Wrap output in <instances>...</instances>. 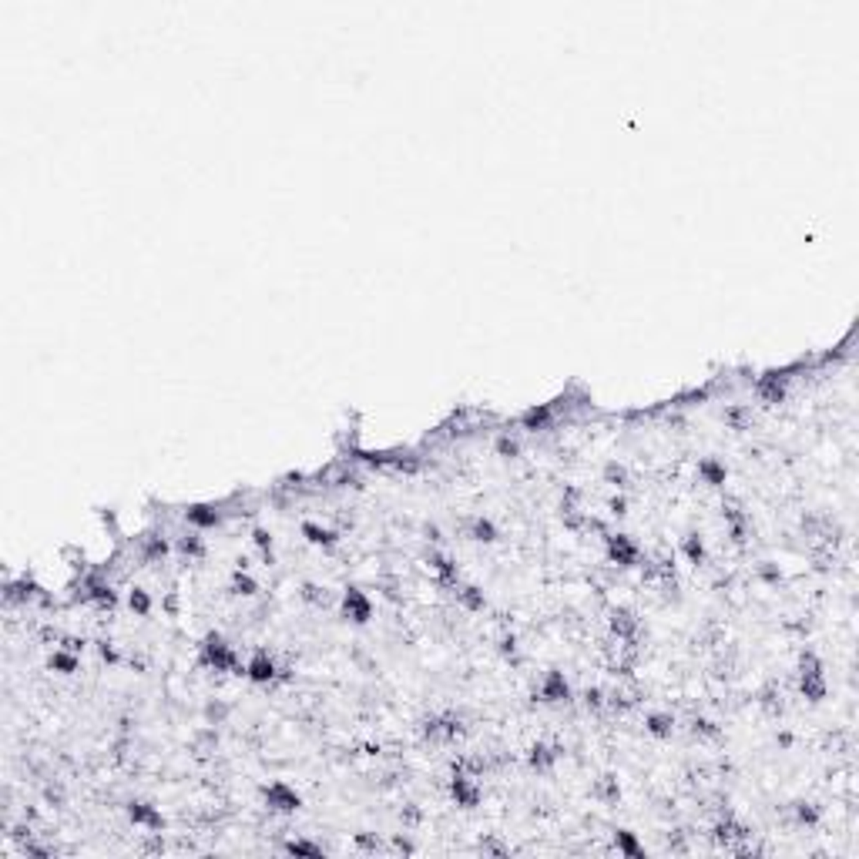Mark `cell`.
Returning a JSON list of instances; mask_svg holds the SVG:
<instances>
[{
  "label": "cell",
  "mask_w": 859,
  "mask_h": 859,
  "mask_svg": "<svg viewBox=\"0 0 859 859\" xmlns=\"http://www.w3.org/2000/svg\"><path fill=\"white\" fill-rule=\"evenodd\" d=\"M198 655H202V665L205 668H215V672H238L245 674V668L238 665V655L236 648L229 644V641L222 638L219 631H208L202 638V644H198Z\"/></svg>",
  "instance_id": "obj_1"
},
{
  "label": "cell",
  "mask_w": 859,
  "mask_h": 859,
  "mask_svg": "<svg viewBox=\"0 0 859 859\" xmlns=\"http://www.w3.org/2000/svg\"><path fill=\"white\" fill-rule=\"evenodd\" d=\"M799 691L806 695L809 702H823L825 698L823 661L812 655V651H802V658H799Z\"/></svg>",
  "instance_id": "obj_2"
},
{
  "label": "cell",
  "mask_w": 859,
  "mask_h": 859,
  "mask_svg": "<svg viewBox=\"0 0 859 859\" xmlns=\"http://www.w3.org/2000/svg\"><path fill=\"white\" fill-rule=\"evenodd\" d=\"M262 799H266V806H269L272 812H282V816H289V812H296V809L303 806V795L292 789L289 782H272V786H266V789H262Z\"/></svg>",
  "instance_id": "obj_3"
},
{
  "label": "cell",
  "mask_w": 859,
  "mask_h": 859,
  "mask_svg": "<svg viewBox=\"0 0 859 859\" xmlns=\"http://www.w3.org/2000/svg\"><path fill=\"white\" fill-rule=\"evenodd\" d=\"M342 618L353 624H366L373 618V601L359 588H346V594H342Z\"/></svg>",
  "instance_id": "obj_4"
},
{
  "label": "cell",
  "mask_w": 859,
  "mask_h": 859,
  "mask_svg": "<svg viewBox=\"0 0 859 859\" xmlns=\"http://www.w3.org/2000/svg\"><path fill=\"white\" fill-rule=\"evenodd\" d=\"M638 544L628 537V534H611L607 537V557L618 564V568H635L638 564Z\"/></svg>",
  "instance_id": "obj_5"
},
{
  "label": "cell",
  "mask_w": 859,
  "mask_h": 859,
  "mask_svg": "<svg viewBox=\"0 0 859 859\" xmlns=\"http://www.w3.org/2000/svg\"><path fill=\"white\" fill-rule=\"evenodd\" d=\"M275 672H279V668H275V658H272L266 648H259V651L245 661V678L255 681V685H269L272 678H275Z\"/></svg>",
  "instance_id": "obj_6"
},
{
  "label": "cell",
  "mask_w": 859,
  "mask_h": 859,
  "mask_svg": "<svg viewBox=\"0 0 859 859\" xmlns=\"http://www.w3.org/2000/svg\"><path fill=\"white\" fill-rule=\"evenodd\" d=\"M786 383H789L786 373H765L756 383V396L762 403H782L786 400Z\"/></svg>",
  "instance_id": "obj_7"
},
{
  "label": "cell",
  "mask_w": 859,
  "mask_h": 859,
  "mask_svg": "<svg viewBox=\"0 0 859 859\" xmlns=\"http://www.w3.org/2000/svg\"><path fill=\"white\" fill-rule=\"evenodd\" d=\"M568 698H571V685H568L564 672H547V674H544V681H540V702L557 705V702H568Z\"/></svg>",
  "instance_id": "obj_8"
},
{
  "label": "cell",
  "mask_w": 859,
  "mask_h": 859,
  "mask_svg": "<svg viewBox=\"0 0 859 859\" xmlns=\"http://www.w3.org/2000/svg\"><path fill=\"white\" fill-rule=\"evenodd\" d=\"M450 795H454V802L460 809H473L477 802H480V789H477V782H473L470 775H460V772L450 779Z\"/></svg>",
  "instance_id": "obj_9"
},
{
  "label": "cell",
  "mask_w": 859,
  "mask_h": 859,
  "mask_svg": "<svg viewBox=\"0 0 859 859\" xmlns=\"http://www.w3.org/2000/svg\"><path fill=\"white\" fill-rule=\"evenodd\" d=\"M128 819H131L135 825H145V829H152V832H158V829L165 825V816H161V812H158V809H154L152 802H141V799L128 806Z\"/></svg>",
  "instance_id": "obj_10"
},
{
  "label": "cell",
  "mask_w": 859,
  "mask_h": 859,
  "mask_svg": "<svg viewBox=\"0 0 859 859\" xmlns=\"http://www.w3.org/2000/svg\"><path fill=\"white\" fill-rule=\"evenodd\" d=\"M712 836H715V842H719V846H725V849H728L735 839H749V829H745V825H739L732 816H725L722 823L715 825V832H712Z\"/></svg>",
  "instance_id": "obj_11"
},
{
  "label": "cell",
  "mask_w": 859,
  "mask_h": 859,
  "mask_svg": "<svg viewBox=\"0 0 859 859\" xmlns=\"http://www.w3.org/2000/svg\"><path fill=\"white\" fill-rule=\"evenodd\" d=\"M611 631H614L621 641H631L635 638V631H638V618H635L628 607H618V611H611Z\"/></svg>",
  "instance_id": "obj_12"
},
{
  "label": "cell",
  "mask_w": 859,
  "mask_h": 859,
  "mask_svg": "<svg viewBox=\"0 0 859 859\" xmlns=\"http://www.w3.org/2000/svg\"><path fill=\"white\" fill-rule=\"evenodd\" d=\"M185 521L192 524V527H219L222 524V514L215 510V507H205V504H195L185 510Z\"/></svg>",
  "instance_id": "obj_13"
},
{
  "label": "cell",
  "mask_w": 859,
  "mask_h": 859,
  "mask_svg": "<svg viewBox=\"0 0 859 859\" xmlns=\"http://www.w3.org/2000/svg\"><path fill=\"white\" fill-rule=\"evenodd\" d=\"M303 534H305V540H309V544H316V547H326V551L339 544L336 530H329V527H319V524H303Z\"/></svg>",
  "instance_id": "obj_14"
},
{
  "label": "cell",
  "mask_w": 859,
  "mask_h": 859,
  "mask_svg": "<svg viewBox=\"0 0 859 859\" xmlns=\"http://www.w3.org/2000/svg\"><path fill=\"white\" fill-rule=\"evenodd\" d=\"M426 561H430V568H433L440 584H456V564L447 554H430Z\"/></svg>",
  "instance_id": "obj_15"
},
{
  "label": "cell",
  "mask_w": 859,
  "mask_h": 859,
  "mask_svg": "<svg viewBox=\"0 0 859 859\" xmlns=\"http://www.w3.org/2000/svg\"><path fill=\"white\" fill-rule=\"evenodd\" d=\"M557 756H561V749H554V745H544V742H537L534 749H530V765L537 769V772H547L551 765L557 762Z\"/></svg>",
  "instance_id": "obj_16"
},
{
  "label": "cell",
  "mask_w": 859,
  "mask_h": 859,
  "mask_svg": "<svg viewBox=\"0 0 859 859\" xmlns=\"http://www.w3.org/2000/svg\"><path fill=\"white\" fill-rule=\"evenodd\" d=\"M644 728L655 735V739H668L674 728V719L672 715H665V712H651L648 719H644Z\"/></svg>",
  "instance_id": "obj_17"
},
{
  "label": "cell",
  "mask_w": 859,
  "mask_h": 859,
  "mask_svg": "<svg viewBox=\"0 0 859 859\" xmlns=\"http://www.w3.org/2000/svg\"><path fill=\"white\" fill-rule=\"evenodd\" d=\"M614 846H618V853H624V856H631V859L644 856V849H641V842L635 839L631 829H618V832H614Z\"/></svg>",
  "instance_id": "obj_18"
},
{
  "label": "cell",
  "mask_w": 859,
  "mask_h": 859,
  "mask_svg": "<svg viewBox=\"0 0 859 859\" xmlns=\"http://www.w3.org/2000/svg\"><path fill=\"white\" fill-rule=\"evenodd\" d=\"M698 473H702V480L712 484V487H722L725 477H728L725 463H719V460H702V463H698Z\"/></svg>",
  "instance_id": "obj_19"
},
{
  "label": "cell",
  "mask_w": 859,
  "mask_h": 859,
  "mask_svg": "<svg viewBox=\"0 0 859 859\" xmlns=\"http://www.w3.org/2000/svg\"><path fill=\"white\" fill-rule=\"evenodd\" d=\"M456 601L463 607H470V611H480V607L487 605L484 601V591L473 588V584H456Z\"/></svg>",
  "instance_id": "obj_20"
},
{
  "label": "cell",
  "mask_w": 859,
  "mask_h": 859,
  "mask_svg": "<svg viewBox=\"0 0 859 859\" xmlns=\"http://www.w3.org/2000/svg\"><path fill=\"white\" fill-rule=\"evenodd\" d=\"M48 665H51L54 672L71 674V672H78V655H74V651H71V655H68V651H54Z\"/></svg>",
  "instance_id": "obj_21"
},
{
  "label": "cell",
  "mask_w": 859,
  "mask_h": 859,
  "mask_svg": "<svg viewBox=\"0 0 859 859\" xmlns=\"http://www.w3.org/2000/svg\"><path fill=\"white\" fill-rule=\"evenodd\" d=\"M681 551L688 554L691 564H702V561H705V540L698 537V534H688V537H685V544H681Z\"/></svg>",
  "instance_id": "obj_22"
},
{
  "label": "cell",
  "mask_w": 859,
  "mask_h": 859,
  "mask_svg": "<svg viewBox=\"0 0 859 859\" xmlns=\"http://www.w3.org/2000/svg\"><path fill=\"white\" fill-rule=\"evenodd\" d=\"M286 853H292V856H316V859H319L322 856V846H316V842H309V839H292V842H286Z\"/></svg>",
  "instance_id": "obj_23"
},
{
  "label": "cell",
  "mask_w": 859,
  "mask_h": 859,
  "mask_svg": "<svg viewBox=\"0 0 859 859\" xmlns=\"http://www.w3.org/2000/svg\"><path fill=\"white\" fill-rule=\"evenodd\" d=\"M232 591H236V594H245V598H252L255 591H259V584H255V577L242 574V568H238V571L232 574Z\"/></svg>",
  "instance_id": "obj_24"
},
{
  "label": "cell",
  "mask_w": 859,
  "mask_h": 859,
  "mask_svg": "<svg viewBox=\"0 0 859 859\" xmlns=\"http://www.w3.org/2000/svg\"><path fill=\"white\" fill-rule=\"evenodd\" d=\"M470 537L490 544V540H497V527H493L490 521H484V517H477V521H473V527H470Z\"/></svg>",
  "instance_id": "obj_25"
},
{
  "label": "cell",
  "mask_w": 859,
  "mask_h": 859,
  "mask_svg": "<svg viewBox=\"0 0 859 859\" xmlns=\"http://www.w3.org/2000/svg\"><path fill=\"white\" fill-rule=\"evenodd\" d=\"M128 605H131V611H135V614H148V611H152V598H148V591H145V588H131V594H128Z\"/></svg>",
  "instance_id": "obj_26"
},
{
  "label": "cell",
  "mask_w": 859,
  "mask_h": 859,
  "mask_svg": "<svg viewBox=\"0 0 859 859\" xmlns=\"http://www.w3.org/2000/svg\"><path fill=\"white\" fill-rule=\"evenodd\" d=\"M168 554V540L165 537H148L145 540V561H161Z\"/></svg>",
  "instance_id": "obj_27"
},
{
  "label": "cell",
  "mask_w": 859,
  "mask_h": 859,
  "mask_svg": "<svg viewBox=\"0 0 859 859\" xmlns=\"http://www.w3.org/2000/svg\"><path fill=\"white\" fill-rule=\"evenodd\" d=\"M547 420H551V410H547V406H534V410L524 413V426H527V430H537V426H544Z\"/></svg>",
  "instance_id": "obj_28"
},
{
  "label": "cell",
  "mask_w": 859,
  "mask_h": 859,
  "mask_svg": "<svg viewBox=\"0 0 859 859\" xmlns=\"http://www.w3.org/2000/svg\"><path fill=\"white\" fill-rule=\"evenodd\" d=\"M795 819H799V825H816L819 823V809L812 806V802H795Z\"/></svg>",
  "instance_id": "obj_29"
},
{
  "label": "cell",
  "mask_w": 859,
  "mask_h": 859,
  "mask_svg": "<svg viewBox=\"0 0 859 859\" xmlns=\"http://www.w3.org/2000/svg\"><path fill=\"white\" fill-rule=\"evenodd\" d=\"M252 537H255V547H259V551L266 554V561H269V564H272V537H269V534H266V530H262V527L255 530Z\"/></svg>",
  "instance_id": "obj_30"
},
{
  "label": "cell",
  "mask_w": 859,
  "mask_h": 859,
  "mask_svg": "<svg viewBox=\"0 0 859 859\" xmlns=\"http://www.w3.org/2000/svg\"><path fill=\"white\" fill-rule=\"evenodd\" d=\"M182 551H185V554H192V557H198L205 547H202V540H198V537H185V540H182Z\"/></svg>",
  "instance_id": "obj_31"
},
{
  "label": "cell",
  "mask_w": 859,
  "mask_h": 859,
  "mask_svg": "<svg viewBox=\"0 0 859 859\" xmlns=\"http://www.w3.org/2000/svg\"><path fill=\"white\" fill-rule=\"evenodd\" d=\"M601 795H605L607 802H614L618 795H621V789L614 786V779H605V786H601Z\"/></svg>",
  "instance_id": "obj_32"
},
{
  "label": "cell",
  "mask_w": 859,
  "mask_h": 859,
  "mask_svg": "<svg viewBox=\"0 0 859 859\" xmlns=\"http://www.w3.org/2000/svg\"><path fill=\"white\" fill-rule=\"evenodd\" d=\"M356 846H363V849H380V839H376V836H366V832H359V836H356Z\"/></svg>",
  "instance_id": "obj_33"
},
{
  "label": "cell",
  "mask_w": 859,
  "mask_h": 859,
  "mask_svg": "<svg viewBox=\"0 0 859 859\" xmlns=\"http://www.w3.org/2000/svg\"><path fill=\"white\" fill-rule=\"evenodd\" d=\"M607 480L621 487V484H624V467H614V463H611V467H607Z\"/></svg>",
  "instance_id": "obj_34"
},
{
  "label": "cell",
  "mask_w": 859,
  "mask_h": 859,
  "mask_svg": "<svg viewBox=\"0 0 859 859\" xmlns=\"http://www.w3.org/2000/svg\"><path fill=\"white\" fill-rule=\"evenodd\" d=\"M497 450H500V454H504V456H514V454H517V443L504 437V440H500V443H497Z\"/></svg>",
  "instance_id": "obj_35"
},
{
  "label": "cell",
  "mask_w": 859,
  "mask_h": 859,
  "mask_svg": "<svg viewBox=\"0 0 859 859\" xmlns=\"http://www.w3.org/2000/svg\"><path fill=\"white\" fill-rule=\"evenodd\" d=\"M611 514H618V517L628 514V500H624V497H614V500H611Z\"/></svg>",
  "instance_id": "obj_36"
}]
</instances>
